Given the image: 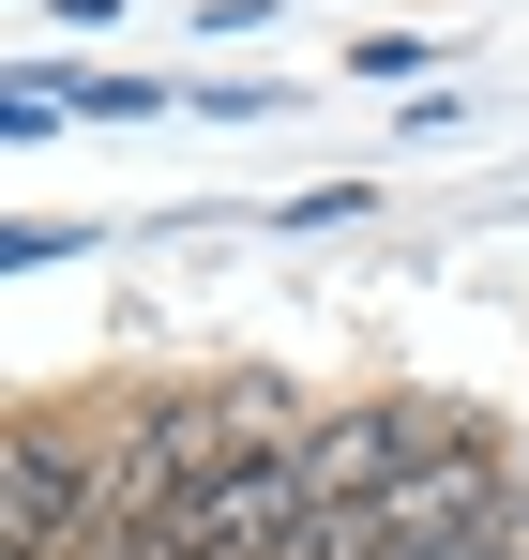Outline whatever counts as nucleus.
Instances as JSON below:
<instances>
[{"mask_svg":"<svg viewBox=\"0 0 529 560\" xmlns=\"http://www.w3.org/2000/svg\"><path fill=\"white\" fill-rule=\"evenodd\" d=\"M106 469H121V424H77V409H31L15 424V469H0V530L15 560H61L106 515Z\"/></svg>","mask_w":529,"mask_h":560,"instance_id":"1","label":"nucleus"}]
</instances>
